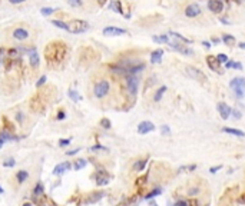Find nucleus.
Segmentation results:
<instances>
[{"instance_id": "obj_1", "label": "nucleus", "mask_w": 245, "mask_h": 206, "mask_svg": "<svg viewBox=\"0 0 245 206\" xmlns=\"http://www.w3.org/2000/svg\"><path fill=\"white\" fill-rule=\"evenodd\" d=\"M66 44L62 42H50V43L44 48V58L48 60L49 64L58 63V62L63 60L66 58Z\"/></svg>"}, {"instance_id": "obj_2", "label": "nucleus", "mask_w": 245, "mask_h": 206, "mask_svg": "<svg viewBox=\"0 0 245 206\" xmlns=\"http://www.w3.org/2000/svg\"><path fill=\"white\" fill-rule=\"evenodd\" d=\"M33 36L34 34L32 33V30L27 26H24V24H14V26H12L7 30L9 40H12L13 43H19V44L27 43L29 40L33 39Z\"/></svg>"}, {"instance_id": "obj_3", "label": "nucleus", "mask_w": 245, "mask_h": 206, "mask_svg": "<svg viewBox=\"0 0 245 206\" xmlns=\"http://www.w3.org/2000/svg\"><path fill=\"white\" fill-rule=\"evenodd\" d=\"M90 29V24L86 20L82 19H73V20L68 22V32L72 34H82Z\"/></svg>"}, {"instance_id": "obj_4", "label": "nucleus", "mask_w": 245, "mask_h": 206, "mask_svg": "<svg viewBox=\"0 0 245 206\" xmlns=\"http://www.w3.org/2000/svg\"><path fill=\"white\" fill-rule=\"evenodd\" d=\"M110 92V83L106 79H100L93 85V95L98 99H103Z\"/></svg>"}, {"instance_id": "obj_5", "label": "nucleus", "mask_w": 245, "mask_h": 206, "mask_svg": "<svg viewBox=\"0 0 245 206\" xmlns=\"http://www.w3.org/2000/svg\"><path fill=\"white\" fill-rule=\"evenodd\" d=\"M229 86L237 98L242 99L245 96V78H234L229 82Z\"/></svg>"}, {"instance_id": "obj_6", "label": "nucleus", "mask_w": 245, "mask_h": 206, "mask_svg": "<svg viewBox=\"0 0 245 206\" xmlns=\"http://www.w3.org/2000/svg\"><path fill=\"white\" fill-rule=\"evenodd\" d=\"M139 88V79L136 74H126V89L130 96H136Z\"/></svg>"}, {"instance_id": "obj_7", "label": "nucleus", "mask_w": 245, "mask_h": 206, "mask_svg": "<svg viewBox=\"0 0 245 206\" xmlns=\"http://www.w3.org/2000/svg\"><path fill=\"white\" fill-rule=\"evenodd\" d=\"M185 72H186V74L189 76L191 79H194V80H197V82L205 83V82L208 80L207 74H205L202 70H199V69L194 68V66H186V68H185Z\"/></svg>"}, {"instance_id": "obj_8", "label": "nucleus", "mask_w": 245, "mask_h": 206, "mask_svg": "<svg viewBox=\"0 0 245 206\" xmlns=\"http://www.w3.org/2000/svg\"><path fill=\"white\" fill-rule=\"evenodd\" d=\"M102 33L105 36H123V34L128 33V30L122 29V27H116V26H106V27H103Z\"/></svg>"}, {"instance_id": "obj_9", "label": "nucleus", "mask_w": 245, "mask_h": 206, "mask_svg": "<svg viewBox=\"0 0 245 206\" xmlns=\"http://www.w3.org/2000/svg\"><path fill=\"white\" fill-rule=\"evenodd\" d=\"M155 130V125L149 120H143L138 125V133L139 135H146V133H151Z\"/></svg>"}, {"instance_id": "obj_10", "label": "nucleus", "mask_w": 245, "mask_h": 206, "mask_svg": "<svg viewBox=\"0 0 245 206\" xmlns=\"http://www.w3.org/2000/svg\"><path fill=\"white\" fill-rule=\"evenodd\" d=\"M201 14V6L197 3H192V4H188L186 9H185V16L186 17H191V19H194V17L199 16Z\"/></svg>"}, {"instance_id": "obj_11", "label": "nucleus", "mask_w": 245, "mask_h": 206, "mask_svg": "<svg viewBox=\"0 0 245 206\" xmlns=\"http://www.w3.org/2000/svg\"><path fill=\"white\" fill-rule=\"evenodd\" d=\"M208 9L215 14H219L224 12V3L221 0H208Z\"/></svg>"}, {"instance_id": "obj_12", "label": "nucleus", "mask_w": 245, "mask_h": 206, "mask_svg": "<svg viewBox=\"0 0 245 206\" xmlns=\"http://www.w3.org/2000/svg\"><path fill=\"white\" fill-rule=\"evenodd\" d=\"M218 109V113H219V116H221L224 120H227V119H229V116H231L232 113V109L229 108L227 103H224V102H221V103H218L217 106Z\"/></svg>"}, {"instance_id": "obj_13", "label": "nucleus", "mask_w": 245, "mask_h": 206, "mask_svg": "<svg viewBox=\"0 0 245 206\" xmlns=\"http://www.w3.org/2000/svg\"><path fill=\"white\" fill-rule=\"evenodd\" d=\"M29 64H30L32 70H34V72L39 69V66H40V56L38 53V49L29 54Z\"/></svg>"}, {"instance_id": "obj_14", "label": "nucleus", "mask_w": 245, "mask_h": 206, "mask_svg": "<svg viewBox=\"0 0 245 206\" xmlns=\"http://www.w3.org/2000/svg\"><path fill=\"white\" fill-rule=\"evenodd\" d=\"M207 63H208V66L212 69L214 72H217V73H221V63L218 62V59H217V56H208L207 58Z\"/></svg>"}, {"instance_id": "obj_15", "label": "nucleus", "mask_w": 245, "mask_h": 206, "mask_svg": "<svg viewBox=\"0 0 245 206\" xmlns=\"http://www.w3.org/2000/svg\"><path fill=\"white\" fill-rule=\"evenodd\" d=\"M70 168H72V165L69 162H62V163H59V165L54 166L53 175H63V173L68 172Z\"/></svg>"}, {"instance_id": "obj_16", "label": "nucleus", "mask_w": 245, "mask_h": 206, "mask_svg": "<svg viewBox=\"0 0 245 206\" xmlns=\"http://www.w3.org/2000/svg\"><path fill=\"white\" fill-rule=\"evenodd\" d=\"M162 56H163V50L162 49H156L151 53V63L152 64H156L162 62Z\"/></svg>"}, {"instance_id": "obj_17", "label": "nucleus", "mask_w": 245, "mask_h": 206, "mask_svg": "<svg viewBox=\"0 0 245 206\" xmlns=\"http://www.w3.org/2000/svg\"><path fill=\"white\" fill-rule=\"evenodd\" d=\"M109 9H110V10H113L115 13L123 14L122 2H120V0H112V2H110V4H109Z\"/></svg>"}, {"instance_id": "obj_18", "label": "nucleus", "mask_w": 245, "mask_h": 206, "mask_svg": "<svg viewBox=\"0 0 245 206\" xmlns=\"http://www.w3.org/2000/svg\"><path fill=\"white\" fill-rule=\"evenodd\" d=\"M171 37H174L176 42H181V43H184V44H192V40L191 39H188V37H184L182 34H179V33H175V32H171V33H168Z\"/></svg>"}, {"instance_id": "obj_19", "label": "nucleus", "mask_w": 245, "mask_h": 206, "mask_svg": "<svg viewBox=\"0 0 245 206\" xmlns=\"http://www.w3.org/2000/svg\"><path fill=\"white\" fill-rule=\"evenodd\" d=\"M222 42H224V44L225 46H228V48H234L235 43H237L235 37L232 36V34H228V33L222 34Z\"/></svg>"}, {"instance_id": "obj_20", "label": "nucleus", "mask_w": 245, "mask_h": 206, "mask_svg": "<svg viewBox=\"0 0 245 206\" xmlns=\"http://www.w3.org/2000/svg\"><path fill=\"white\" fill-rule=\"evenodd\" d=\"M225 133H229V135H234V136H238V138H242L245 136V132L239 130V129H234V128H224L222 129Z\"/></svg>"}, {"instance_id": "obj_21", "label": "nucleus", "mask_w": 245, "mask_h": 206, "mask_svg": "<svg viewBox=\"0 0 245 206\" xmlns=\"http://www.w3.org/2000/svg\"><path fill=\"white\" fill-rule=\"evenodd\" d=\"M50 23L53 24L54 27H59V29H62V30L68 32V22H63V20H60V19H54V20L50 22Z\"/></svg>"}, {"instance_id": "obj_22", "label": "nucleus", "mask_w": 245, "mask_h": 206, "mask_svg": "<svg viewBox=\"0 0 245 206\" xmlns=\"http://www.w3.org/2000/svg\"><path fill=\"white\" fill-rule=\"evenodd\" d=\"M66 3L72 7V9H82L85 6V2L83 0H66Z\"/></svg>"}, {"instance_id": "obj_23", "label": "nucleus", "mask_w": 245, "mask_h": 206, "mask_svg": "<svg viewBox=\"0 0 245 206\" xmlns=\"http://www.w3.org/2000/svg\"><path fill=\"white\" fill-rule=\"evenodd\" d=\"M153 42H156V43H169V34H161V36H153L152 37Z\"/></svg>"}, {"instance_id": "obj_24", "label": "nucleus", "mask_w": 245, "mask_h": 206, "mask_svg": "<svg viewBox=\"0 0 245 206\" xmlns=\"http://www.w3.org/2000/svg\"><path fill=\"white\" fill-rule=\"evenodd\" d=\"M165 92H166V86H161V88L156 90V93H155V96H153V100H155V102H161V99H162V96L165 95Z\"/></svg>"}, {"instance_id": "obj_25", "label": "nucleus", "mask_w": 245, "mask_h": 206, "mask_svg": "<svg viewBox=\"0 0 245 206\" xmlns=\"http://www.w3.org/2000/svg\"><path fill=\"white\" fill-rule=\"evenodd\" d=\"M29 178V173H27V170H19L17 172V175H16V179H17V182L19 183H23L24 180Z\"/></svg>"}, {"instance_id": "obj_26", "label": "nucleus", "mask_w": 245, "mask_h": 206, "mask_svg": "<svg viewBox=\"0 0 245 206\" xmlns=\"http://www.w3.org/2000/svg\"><path fill=\"white\" fill-rule=\"evenodd\" d=\"M56 13V9L54 7H42L40 9V14L42 16H52V14Z\"/></svg>"}, {"instance_id": "obj_27", "label": "nucleus", "mask_w": 245, "mask_h": 206, "mask_svg": "<svg viewBox=\"0 0 245 206\" xmlns=\"http://www.w3.org/2000/svg\"><path fill=\"white\" fill-rule=\"evenodd\" d=\"M86 165H88L86 159H78V160L75 162V165H73V169H75V170H80V169H83Z\"/></svg>"}, {"instance_id": "obj_28", "label": "nucleus", "mask_w": 245, "mask_h": 206, "mask_svg": "<svg viewBox=\"0 0 245 206\" xmlns=\"http://www.w3.org/2000/svg\"><path fill=\"white\" fill-rule=\"evenodd\" d=\"M146 159H143V160H138V162L135 163V166H133V169L136 170V172H140V170L145 168V165H146Z\"/></svg>"}, {"instance_id": "obj_29", "label": "nucleus", "mask_w": 245, "mask_h": 206, "mask_svg": "<svg viewBox=\"0 0 245 206\" xmlns=\"http://www.w3.org/2000/svg\"><path fill=\"white\" fill-rule=\"evenodd\" d=\"M68 95H69V98H70L73 102H79V100H80V96L78 95V92H76V90H69Z\"/></svg>"}, {"instance_id": "obj_30", "label": "nucleus", "mask_w": 245, "mask_h": 206, "mask_svg": "<svg viewBox=\"0 0 245 206\" xmlns=\"http://www.w3.org/2000/svg\"><path fill=\"white\" fill-rule=\"evenodd\" d=\"M43 190H44V188H43V185H42L40 182L36 185V188H34V190H33V195H36V196H39V195H42L43 193Z\"/></svg>"}, {"instance_id": "obj_31", "label": "nucleus", "mask_w": 245, "mask_h": 206, "mask_svg": "<svg viewBox=\"0 0 245 206\" xmlns=\"http://www.w3.org/2000/svg\"><path fill=\"white\" fill-rule=\"evenodd\" d=\"M96 183H98V185H108L109 183V178L108 176H105V178H100V176H98V178H96Z\"/></svg>"}, {"instance_id": "obj_32", "label": "nucleus", "mask_w": 245, "mask_h": 206, "mask_svg": "<svg viewBox=\"0 0 245 206\" xmlns=\"http://www.w3.org/2000/svg\"><path fill=\"white\" fill-rule=\"evenodd\" d=\"M46 80H48V78H46V74H42L40 78H39V80L36 82V88H42V86L46 83Z\"/></svg>"}, {"instance_id": "obj_33", "label": "nucleus", "mask_w": 245, "mask_h": 206, "mask_svg": "<svg viewBox=\"0 0 245 206\" xmlns=\"http://www.w3.org/2000/svg\"><path fill=\"white\" fill-rule=\"evenodd\" d=\"M100 126H102L103 129H110V126H112V123H110V120L106 118H103L102 120H100Z\"/></svg>"}, {"instance_id": "obj_34", "label": "nucleus", "mask_w": 245, "mask_h": 206, "mask_svg": "<svg viewBox=\"0 0 245 206\" xmlns=\"http://www.w3.org/2000/svg\"><path fill=\"white\" fill-rule=\"evenodd\" d=\"M217 59H218V62H219V63H227V62H228V56H227V54L225 53H219V54H217Z\"/></svg>"}, {"instance_id": "obj_35", "label": "nucleus", "mask_w": 245, "mask_h": 206, "mask_svg": "<svg viewBox=\"0 0 245 206\" xmlns=\"http://www.w3.org/2000/svg\"><path fill=\"white\" fill-rule=\"evenodd\" d=\"M103 196H105V193H103V192L95 193V196H93V198H90V199H89V202H90V203H93V202H98V200L100 199V198H103Z\"/></svg>"}, {"instance_id": "obj_36", "label": "nucleus", "mask_w": 245, "mask_h": 206, "mask_svg": "<svg viewBox=\"0 0 245 206\" xmlns=\"http://www.w3.org/2000/svg\"><path fill=\"white\" fill-rule=\"evenodd\" d=\"M161 192H162V190H161V189H155V190H152V192H151L149 195H146V196H145V199H152V198H155V196L161 195Z\"/></svg>"}, {"instance_id": "obj_37", "label": "nucleus", "mask_w": 245, "mask_h": 206, "mask_svg": "<svg viewBox=\"0 0 245 206\" xmlns=\"http://www.w3.org/2000/svg\"><path fill=\"white\" fill-rule=\"evenodd\" d=\"M14 165H16V160H14V159H7L6 162H3L4 168H13Z\"/></svg>"}, {"instance_id": "obj_38", "label": "nucleus", "mask_w": 245, "mask_h": 206, "mask_svg": "<svg viewBox=\"0 0 245 206\" xmlns=\"http://www.w3.org/2000/svg\"><path fill=\"white\" fill-rule=\"evenodd\" d=\"M70 145V139H60L59 140V146L60 148H65V146H69Z\"/></svg>"}, {"instance_id": "obj_39", "label": "nucleus", "mask_w": 245, "mask_h": 206, "mask_svg": "<svg viewBox=\"0 0 245 206\" xmlns=\"http://www.w3.org/2000/svg\"><path fill=\"white\" fill-rule=\"evenodd\" d=\"M10 4H14V6H17V4H22V3H26L27 0H7Z\"/></svg>"}, {"instance_id": "obj_40", "label": "nucleus", "mask_w": 245, "mask_h": 206, "mask_svg": "<svg viewBox=\"0 0 245 206\" xmlns=\"http://www.w3.org/2000/svg\"><path fill=\"white\" fill-rule=\"evenodd\" d=\"M231 69H237V70H241L242 69V63L239 62H232V68Z\"/></svg>"}, {"instance_id": "obj_41", "label": "nucleus", "mask_w": 245, "mask_h": 206, "mask_svg": "<svg viewBox=\"0 0 245 206\" xmlns=\"http://www.w3.org/2000/svg\"><path fill=\"white\" fill-rule=\"evenodd\" d=\"M66 118V113L63 110H59L58 112V116H56V119H58V120H63V119Z\"/></svg>"}, {"instance_id": "obj_42", "label": "nucleus", "mask_w": 245, "mask_h": 206, "mask_svg": "<svg viewBox=\"0 0 245 206\" xmlns=\"http://www.w3.org/2000/svg\"><path fill=\"white\" fill-rule=\"evenodd\" d=\"M161 132H162V135H169L171 130H169V128H168L166 125H163L162 128H161Z\"/></svg>"}, {"instance_id": "obj_43", "label": "nucleus", "mask_w": 245, "mask_h": 206, "mask_svg": "<svg viewBox=\"0 0 245 206\" xmlns=\"http://www.w3.org/2000/svg\"><path fill=\"white\" fill-rule=\"evenodd\" d=\"M231 115H234V118H235V119H241V118H242V116H241V112L237 110V109H234V110H232Z\"/></svg>"}, {"instance_id": "obj_44", "label": "nucleus", "mask_w": 245, "mask_h": 206, "mask_svg": "<svg viewBox=\"0 0 245 206\" xmlns=\"http://www.w3.org/2000/svg\"><path fill=\"white\" fill-rule=\"evenodd\" d=\"M219 169H222V166H221V165H218V166H214V168H211V169H209V172H211V173H217Z\"/></svg>"}, {"instance_id": "obj_45", "label": "nucleus", "mask_w": 245, "mask_h": 206, "mask_svg": "<svg viewBox=\"0 0 245 206\" xmlns=\"http://www.w3.org/2000/svg\"><path fill=\"white\" fill-rule=\"evenodd\" d=\"M16 119H17V122H23L24 120V116H23V113H20V112H19V113H16Z\"/></svg>"}, {"instance_id": "obj_46", "label": "nucleus", "mask_w": 245, "mask_h": 206, "mask_svg": "<svg viewBox=\"0 0 245 206\" xmlns=\"http://www.w3.org/2000/svg\"><path fill=\"white\" fill-rule=\"evenodd\" d=\"M78 152H80V149H73V150H69V152H66V155H68V156H72V155H76V153H78Z\"/></svg>"}, {"instance_id": "obj_47", "label": "nucleus", "mask_w": 245, "mask_h": 206, "mask_svg": "<svg viewBox=\"0 0 245 206\" xmlns=\"http://www.w3.org/2000/svg\"><path fill=\"white\" fill-rule=\"evenodd\" d=\"M92 150H106L105 146H100V145H95L92 148Z\"/></svg>"}, {"instance_id": "obj_48", "label": "nucleus", "mask_w": 245, "mask_h": 206, "mask_svg": "<svg viewBox=\"0 0 245 206\" xmlns=\"http://www.w3.org/2000/svg\"><path fill=\"white\" fill-rule=\"evenodd\" d=\"M175 206H189V203L185 202V200H179V202L175 203Z\"/></svg>"}, {"instance_id": "obj_49", "label": "nucleus", "mask_w": 245, "mask_h": 206, "mask_svg": "<svg viewBox=\"0 0 245 206\" xmlns=\"http://www.w3.org/2000/svg\"><path fill=\"white\" fill-rule=\"evenodd\" d=\"M202 44H204V46H205L207 49H209V48L212 46V43H209V42H202Z\"/></svg>"}, {"instance_id": "obj_50", "label": "nucleus", "mask_w": 245, "mask_h": 206, "mask_svg": "<svg viewBox=\"0 0 245 206\" xmlns=\"http://www.w3.org/2000/svg\"><path fill=\"white\" fill-rule=\"evenodd\" d=\"M238 48L239 49H244V50H245V42H241V43H238Z\"/></svg>"}, {"instance_id": "obj_51", "label": "nucleus", "mask_w": 245, "mask_h": 206, "mask_svg": "<svg viewBox=\"0 0 245 206\" xmlns=\"http://www.w3.org/2000/svg\"><path fill=\"white\" fill-rule=\"evenodd\" d=\"M98 3H99V4H100V6H103V4H105V3H106V0H98Z\"/></svg>"}, {"instance_id": "obj_52", "label": "nucleus", "mask_w": 245, "mask_h": 206, "mask_svg": "<svg viewBox=\"0 0 245 206\" xmlns=\"http://www.w3.org/2000/svg\"><path fill=\"white\" fill-rule=\"evenodd\" d=\"M149 206H158V203H156V202H151Z\"/></svg>"}, {"instance_id": "obj_53", "label": "nucleus", "mask_w": 245, "mask_h": 206, "mask_svg": "<svg viewBox=\"0 0 245 206\" xmlns=\"http://www.w3.org/2000/svg\"><path fill=\"white\" fill-rule=\"evenodd\" d=\"M3 143H4V140H2V139H0V149H2V146H3Z\"/></svg>"}, {"instance_id": "obj_54", "label": "nucleus", "mask_w": 245, "mask_h": 206, "mask_svg": "<svg viewBox=\"0 0 245 206\" xmlns=\"http://www.w3.org/2000/svg\"><path fill=\"white\" fill-rule=\"evenodd\" d=\"M0 193H3V188L2 186H0Z\"/></svg>"}, {"instance_id": "obj_55", "label": "nucleus", "mask_w": 245, "mask_h": 206, "mask_svg": "<svg viewBox=\"0 0 245 206\" xmlns=\"http://www.w3.org/2000/svg\"><path fill=\"white\" fill-rule=\"evenodd\" d=\"M23 206H32V205H30V203H24Z\"/></svg>"}]
</instances>
